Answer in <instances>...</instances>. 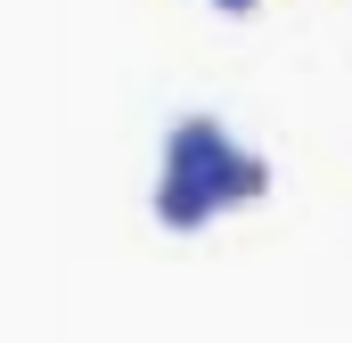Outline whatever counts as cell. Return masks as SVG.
Segmentation results:
<instances>
[{
	"label": "cell",
	"mask_w": 352,
	"mask_h": 343,
	"mask_svg": "<svg viewBox=\"0 0 352 343\" xmlns=\"http://www.w3.org/2000/svg\"><path fill=\"white\" fill-rule=\"evenodd\" d=\"M230 147H238V139H230L213 115H180L173 131H164V172H205V180H213V164H221Z\"/></svg>",
	"instance_id": "cell-1"
},
{
	"label": "cell",
	"mask_w": 352,
	"mask_h": 343,
	"mask_svg": "<svg viewBox=\"0 0 352 343\" xmlns=\"http://www.w3.org/2000/svg\"><path fill=\"white\" fill-rule=\"evenodd\" d=\"M213 204H221V188H213L205 172H164V180H156V221H164V229L213 221Z\"/></svg>",
	"instance_id": "cell-2"
},
{
	"label": "cell",
	"mask_w": 352,
	"mask_h": 343,
	"mask_svg": "<svg viewBox=\"0 0 352 343\" xmlns=\"http://www.w3.org/2000/svg\"><path fill=\"white\" fill-rule=\"evenodd\" d=\"M213 188H221V204H238V196H263V188H270V164L254 156V147H230V156L213 164Z\"/></svg>",
	"instance_id": "cell-3"
},
{
	"label": "cell",
	"mask_w": 352,
	"mask_h": 343,
	"mask_svg": "<svg viewBox=\"0 0 352 343\" xmlns=\"http://www.w3.org/2000/svg\"><path fill=\"white\" fill-rule=\"evenodd\" d=\"M221 8H254V0H221Z\"/></svg>",
	"instance_id": "cell-4"
}]
</instances>
